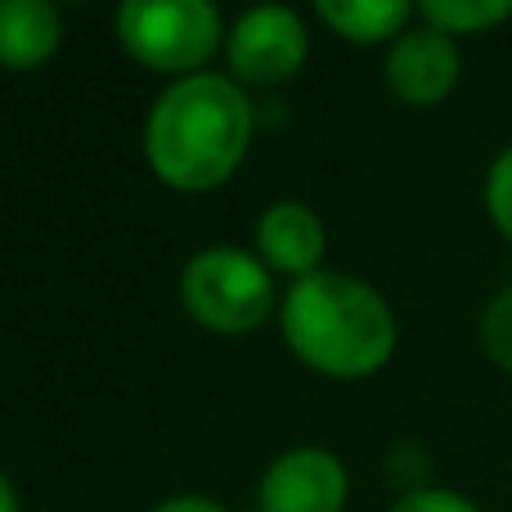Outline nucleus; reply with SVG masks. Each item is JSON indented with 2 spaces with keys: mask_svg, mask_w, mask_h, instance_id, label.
<instances>
[{
  "mask_svg": "<svg viewBox=\"0 0 512 512\" xmlns=\"http://www.w3.org/2000/svg\"><path fill=\"white\" fill-rule=\"evenodd\" d=\"M252 144V104L243 86L221 72L176 77L149 108L144 158L171 189L203 194L234 176Z\"/></svg>",
  "mask_w": 512,
  "mask_h": 512,
  "instance_id": "obj_1",
  "label": "nucleus"
},
{
  "mask_svg": "<svg viewBox=\"0 0 512 512\" xmlns=\"http://www.w3.org/2000/svg\"><path fill=\"white\" fill-rule=\"evenodd\" d=\"M283 342L328 378H369L396 351V315L373 283L342 270H315L283 292Z\"/></svg>",
  "mask_w": 512,
  "mask_h": 512,
  "instance_id": "obj_2",
  "label": "nucleus"
},
{
  "mask_svg": "<svg viewBox=\"0 0 512 512\" xmlns=\"http://www.w3.org/2000/svg\"><path fill=\"white\" fill-rule=\"evenodd\" d=\"M261 256L216 243L189 256L180 274L185 310L212 333H252L274 310V279Z\"/></svg>",
  "mask_w": 512,
  "mask_h": 512,
  "instance_id": "obj_3",
  "label": "nucleus"
},
{
  "mask_svg": "<svg viewBox=\"0 0 512 512\" xmlns=\"http://www.w3.org/2000/svg\"><path fill=\"white\" fill-rule=\"evenodd\" d=\"M221 9L207 0H126L117 5V41L158 72H198L221 45Z\"/></svg>",
  "mask_w": 512,
  "mask_h": 512,
  "instance_id": "obj_4",
  "label": "nucleus"
},
{
  "mask_svg": "<svg viewBox=\"0 0 512 512\" xmlns=\"http://www.w3.org/2000/svg\"><path fill=\"white\" fill-rule=\"evenodd\" d=\"M310 50L306 23L297 9L288 5H252L234 18L225 32V54H230V72L243 86H274L301 72Z\"/></svg>",
  "mask_w": 512,
  "mask_h": 512,
  "instance_id": "obj_5",
  "label": "nucleus"
},
{
  "mask_svg": "<svg viewBox=\"0 0 512 512\" xmlns=\"http://www.w3.org/2000/svg\"><path fill=\"white\" fill-rule=\"evenodd\" d=\"M459 45L432 23H414L391 41L387 50V86L400 104L432 108L459 86Z\"/></svg>",
  "mask_w": 512,
  "mask_h": 512,
  "instance_id": "obj_6",
  "label": "nucleus"
},
{
  "mask_svg": "<svg viewBox=\"0 0 512 512\" xmlns=\"http://www.w3.org/2000/svg\"><path fill=\"white\" fill-rule=\"evenodd\" d=\"M346 468L333 450L297 445L283 450L261 477V512H342L346 508Z\"/></svg>",
  "mask_w": 512,
  "mask_h": 512,
  "instance_id": "obj_7",
  "label": "nucleus"
},
{
  "mask_svg": "<svg viewBox=\"0 0 512 512\" xmlns=\"http://www.w3.org/2000/svg\"><path fill=\"white\" fill-rule=\"evenodd\" d=\"M324 248H328L324 221L315 216V207L297 203V198L270 203L261 212V221H256V252H261V261L279 274H292V283L319 270Z\"/></svg>",
  "mask_w": 512,
  "mask_h": 512,
  "instance_id": "obj_8",
  "label": "nucleus"
},
{
  "mask_svg": "<svg viewBox=\"0 0 512 512\" xmlns=\"http://www.w3.org/2000/svg\"><path fill=\"white\" fill-rule=\"evenodd\" d=\"M63 41V18L50 0H0V63L41 68Z\"/></svg>",
  "mask_w": 512,
  "mask_h": 512,
  "instance_id": "obj_9",
  "label": "nucleus"
},
{
  "mask_svg": "<svg viewBox=\"0 0 512 512\" xmlns=\"http://www.w3.org/2000/svg\"><path fill=\"white\" fill-rule=\"evenodd\" d=\"M315 9L337 36L360 45H378L387 36L396 41L414 18V5H405V0H319Z\"/></svg>",
  "mask_w": 512,
  "mask_h": 512,
  "instance_id": "obj_10",
  "label": "nucleus"
},
{
  "mask_svg": "<svg viewBox=\"0 0 512 512\" xmlns=\"http://www.w3.org/2000/svg\"><path fill=\"white\" fill-rule=\"evenodd\" d=\"M418 18L441 27L445 36L486 32V27L512 18V0H423V5H418Z\"/></svg>",
  "mask_w": 512,
  "mask_h": 512,
  "instance_id": "obj_11",
  "label": "nucleus"
},
{
  "mask_svg": "<svg viewBox=\"0 0 512 512\" xmlns=\"http://www.w3.org/2000/svg\"><path fill=\"white\" fill-rule=\"evenodd\" d=\"M477 333H481V351H486L499 369L512 373V288L490 297V306L481 310Z\"/></svg>",
  "mask_w": 512,
  "mask_h": 512,
  "instance_id": "obj_12",
  "label": "nucleus"
},
{
  "mask_svg": "<svg viewBox=\"0 0 512 512\" xmlns=\"http://www.w3.org/2000/svg\"><path fill=\"white\" fill-rule=\"evenodd\" d=\"M486 212H490V221L499 225V234L512 239V144L486 171Z\"/></svg>",
  "mask_w": 512,
  "mask_h": 512,
  "instance_id": "obj_13",
  "label": "nucleus"
},
{
  "mask_svg": "<svg viewBox=\"0 0 512 512\" xmlns=\"http://www.w3.org/2000/svg\"><path fill=\"white\" fill-rule=\"evenodd\" d=\"M391 512H481V508L468 495H459V490L427 486V490H414V495H400Z\"/></svg>",
  "mask_w": 512,
  "mask_h": 512,
  "instance_id": "obj_14",
  "label": "nucleus"
},
{
  "mask_svg": "<svg viewBox=\"0 0 512 512\" xmlns=\"http://www.w3.org/2000/svg\"><path fill=\"white\" fill-rule=\"evenodd\" d=\"M153 512H230V508L216 504L212 495H171V499H162Z\"/></svg>",
  "mask_w": 512,
  "mask_h": 512,
  "instance_id": "obj_15",
  "label": "nucleus"
},
{
  "mask_svg": "<svg viewBox=\"0 0 512 512\" xmlns=\"http://www.w3.org/2000/svg\"><path fill=\"white\" fill-rule=\"evenodd\" d=\"M0 512H18V495H14V486H9L5 472H0Z\"/></svg>",
  "mask_w": 512,
  "mask_h": 512,
  "instance_id": "obj_16",
  "label": "nucleus"
}]
</instances>
